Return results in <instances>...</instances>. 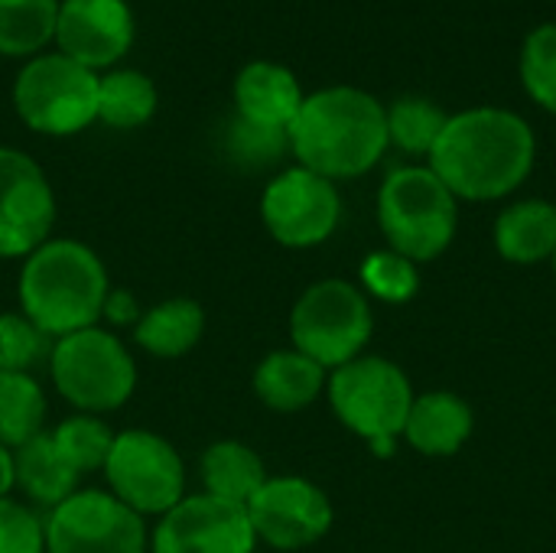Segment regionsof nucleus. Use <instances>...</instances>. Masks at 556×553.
Masks as SVG:
<instances>
[{
  "label": "nucleus",
  "instance_id": "2eb2a0df",
  "mask_svg": "<svg viewBox=\"0 0 556 553\" xmlns=\"http://www.w3.org/2000/svg\"><path fill=\"white\" fill-rule=\"evenodd\" d=\"M134 36L137 23L127 0H59L52 42L91 72L117 65L130 52Z\"/></svg>",
  "mask_w": 556,
  "mask_h": 553
},
{
  "label": "nucleus",
  "instance_id": "b1692460",
  "mask_svg": "<svg viewBox=\"0 0 556 553\" xmlns=\"http://www.w3.org/2000/svg\"><path fill=\"white\" fill-rule=\"evenodd\" d=\"M46 394L26 372H0V447H23L42 433Z\"/></svg>",
  "mask_w": 556,
  "mask_h": 553
},
{
  "label": "nucleus",
  "instance_id": "c85d7f7f",
  "mask_svg": "<svg viewBox=\"0 0 556 553\" xmlns=\"http://www.w3.org/2000/svg\"><path fill=\"white\" fill-rule=\"evenodd\" d=\"M362 287L378 297L381 303H407L417 297L420 290V271L410 257L397 254V251H375L365 257L362 264Z\"/></svg>",
  "mask_w": 556,
  "mask_h": 553
},
{
  "label": "nucleus",
  "instance_id": "6ab92c4d",
  "mask_svg": "<svg viewBox=\"0 0 556 553\" xmlns=\"http://www.w3.org/2000/svg\"><path fill=\"white\" fill-rule=\"evenodd\" d=\"M326 368L306 359L296 349L270 352L254 368V394L280 414H293L309 407L326 391Z\"/></svg>",
  "mask_w": 556,
  "mask_h": 553
},
{
  "label": "nucleus",
  "instance_id": "72a5a7b5",
  "mask_svg": "<svg viewBox=\"0 0 556 553\" xmlns=\"http://www.w3.org/2000/svg\"><path fill=\"white\" fill-rule=\"evenodd\" d=\"M16 486L13 479V453L7 447H0V499H7V492Z\"/></svg>",
  "mask_w": 556,
  "mask_h": 553
},
{
  "label": "nucleus",
  "instance_id": "c756f323",
  "mask_svg": "<svg viewBox=\"0 0 556 553\" xmlns=\"http://www.w3.org/2000/svg\"><path fill=\"white\" fill-rule=\"evenodd\" d=\"M290 150V130H274L251 124L244 117H235L228 127V153L241 166H270Z\"/></svg>",
  "mask_w": 556,
  "mask_h": 553
},
{
  "label": "nucleus",
  "instance_id": "473e14b6",
  "mask_svg": "<svg viewBox=\"0 0 556 553\" xmlns=\"http://www.w3.org/2000/svg\"><path fill=\"white\" fill-rule=\"evenodd\" d=\"M104 319H111L114 326H137L140 323V310H137V300L127 293V290H111L108 300H104Z\"/></svg>",
  "mask_w": 556,
  "mask_h": 553
},
{
  "label": "nucleus",
  "instance_id": "cd10ccee",
  "mask_svg": "<svg viewBox=\"0 0 556 553\" xmlns=\"http://www.w3.org/2000/svg\"><path fill=\"white\" fill-rule=\"evenodd\" d=\"M52 440H55V447L62 450V456L72 463V469L78 476L101 469L108 463L111 447H114V433L94 414H78V417L62 420L55 427Z\"/></svg>",
  "mask_w": 556,
  "mask_h": 553
},
{
  "label": "nucleus",
  "instance_id": "ddd939ff",
  "mask_svg": "<svg viewBox=\"0 0 556 553\" xmlns=\"http://www.w3.org/2000/svg\"><path fill=\"white\" fill-rule=\"evenodd\" d=\"M244 508L257 541L274 551H303L323 541L332 528L326 492L300 476L267 479Z\"/></svg>",
  "mask_w": 556,
  "mask_h": 553
},
{
  "label": "nucleus",
  "instance_id": "1a4fd4ad",
  "mask_svg": "<svg viewBox=\"0 0 556 553\" xmlns=\"http://www.w3.org/2000/svg\"><path fill=\"white\" fill-rule=\"evenodd\" d=\"M111 495L137 515H166L182 502L186 469L179 453L156 433L127 430L114 437L104 463Z\"/></svg>",
  "mask_w": 556,
  "mask_h": 553
},
{
  "label": "nucleus",
  "instance_id": "393cba45",
  "mask_svg": "<svg viewBox=\"0 0 556 553\" xmlns=\"http://www.w3.org/2000/svg\"><path fill=\"white\" fill-rule=\"evenodd\" d=\"M59 0H0V55H39L55 36Z\"/></svg>",
  "mask_w": 556,
  "mask_h": 553
},
{
  "label": "nucleus",
  "instance_id": "aec40b11",
  "mask_svg": "<svg viewBox=\"0 0 556 553\" xmlns=\"http://www.w3.org/2000/svg\"><path fill=\"white\" fill-rule=\"evenodd\" d=\"M13 479L36 505H62L75 495L78 473L55 447L52 433H39L13 453Z\"/></svg>",
  "mask_w": 556,
  "mask_h": 553
},
{
  "label": "nucleus",
  "instance_id": "bb28decb",
  "mask_svg": "<svg viewBox=\"0 0 556 553\" xmlns=\"http://www.w3.org/2000/svg\"><path fill=\"white\" fill-rule=\"evenodd\" d=\"M518 72L528 98L556 114V23H541L525 36Z\"/></svg>",
  "mask_w": 556,
  "mask_h": 553
},
{
  "label": "nucleus",
  "instance_id": "39448f33",
  "mask_svg": "<svg viewBox=\"0 0 556 553\" xmlns=\"http://www.w3.org/2000/svg\"><path fill=\"white\" fill-rule=\"evenodd\" d=\"M326 394L336 417L362 437L375 456H394L397 437H404V424L417 398L401 365L381 355H358L329 375Z\"/></svg>",
  "mask_w": 556,
  "mask_h": 553
},
{
  "label": "nucleus",
  "instance_id": "2f4dec72",
  "mask_svg": "<svg viewBox=\"0 0 556 553\" xmlns=\"http://www.w3.org/2000/svg\"><path fill=\"white\" fill-rule=\"evenodd\" d=\"M0 553H46V521L23 502L0 499Z\"/></svg>",
  "mask_w": 556,
  "mask_h": 553
},
{
  "label": "nucleus",
  "instance_id": "dca6fc26",
  "mask_svg": "<svg viewBox=\"0 0 556 553\" xmlns=\"http://www.w3.org/2000/svg\"><path fill=\"white\" fill-rule=\"evenodd\" d=\"M303 101L306 95L300 78L280 62L254 59L235 78V111L251 124L290 130Z\"/></svg>",
  "mask_w": 556,
  "mask_h": 553
},
{
  "label": "nucleus",
  "instance_id": "4be33fe9",
  "mask_svg": "<svg viewBox=\"0 0 556 553\" xmlns=\"http://www.w3.org/2000/svg\"><path fill=\"white\" fill-rule=\"evenodd\" d=\"M202 332H205L202 306L195 300L176 297V300H166V303L153 306L150 313H143L134 329V339L140 342L143 352H150L156 359H179L195 349Z\"/></svg>",
  "mask_w": 556,
  "mask_h": 553
},
{
  "label": "nucleus",
  "instance_id": "f704fd0d",
  "mask_svg": "<svg viewBox=\"0 0 556 553\" xmlns=\"http://www.w3.org/2000/svg\"><path fill=\"white\" fill-rule=\"evenodd\" d=\"M554 274H556V254H554Z\"/></svg>",
  "mask_w": 556,
  "mask_h": 553
},
{
  "label": "nucleus",
  "instance_id": "f03ea898",
  "mask_svg": "<svg viewBox=\"0 0 556 553\" xmlns=\"http://www.w3.org/2000/svg\"><path fill=\"white\" fill-rule=\"evenodd\" d=\"M388 147V108L355 85H329L306 95L290 124V150L300 166L332 183L371 173Z\"/></svg>",
  "mask_w": 556,
  "mask_h": 553
},
{
  "label": "nucleus",
  "instance_id": "a211bd4d",
  "mask_svg": "<svg viewBox=\"0 0 556 553\" xmlns=\"http://www.w3.org/2000/svg\"><path fill=\"white\" fill-rule=\"evenodd\" d=\"M495 251L508 264H541L556 254V205L547 199L511 202L495 218Z\"/></svg>",
  "mask_w": 556,
  "mask_h": 553
},
{
  "label": "nucleus",
  "instance_id": "9d476101",
  "mask_svg": "<svg viewBox=\"0 0 556 553\" xmlns=\"http://www.w3.org/2000/svg\"><path fill=\"white\" fill-rule=\"evenodd\" d=\"M261 218L283 248H316L339 228L342 196L332 179L306 166H290L267 183Z\"/></svg>",
  "mask_w": 556,
  "mask_h": 553
},
{
  "label": "nucleus",
  "instance_id": "412c9836",
  "mask_svg": "<svg viewBox=\"0 0 556 553\" xmlns=\"http://www.w3.org/2000/svg\"><path fill=\"white\" fill-rule=\"evenodd\" d=\"M202 482L208 489L205 495L244 508L267 482V469L251 447L238 440H222L202 456Z\"/></svg>",
  "mask_w": 556,
  "mask_h": 553
},
{
  "label": "nucleus",
  "instance_id": "f8f14e48",
  "mask_svg": "<svg viewBox=\"0 0 556 553\" xmlns=\"http://www.w3.org/2000/svg\"><path fill=\"white\" fill-rule=\"evenodd\" d=\"M55 196L42 166L13 147H0V257H29L49 241Z\"/></svg>",
  "mask_w": 556,
  "mask_h": 553
},
{
  "label": "nucleus",
  "instance_id": "7c9ffc66",
  "mask_svg": "<svg viewBox=\"0 0 556 553\" xmlns=\"http://www.w3.org/2000/svg\"><path fill=\"white\" fill-rule=\"evenodd\" d=\"M46 332H39L23 313H0V372H26L46 352Z\"/></svg>",
  "mask_w": 556,
  "mask_h": 553
},
{
  "label": "nucleus",
  "instance_id": "4468645a",
  "mask_svg": "<svg viewBox=\"0 0 556 553\" xmlns=\"http://www.w3.org/2000/svg\"><path fill=\"white\" fill-rule=\"evenodd\" d=\"M248 508L212 495L182 499L153 531V553H254Z\"/></svg>",
  "mask_w": 556,
  "mask_h": 553
},
{
  "label": "nucleus",
  "instance_id": "a878e982",
  "mask_svg": "<svg viewBox=\"0 0 556 553\" xmlns=\"http://www.w3.org/2000/svg\"><path fill=\"white\" fill-rule=\"evenodd\" d=\"M446 121L450 114L430 98L420 95L397 98L388 108V143L407 156H430Z\"/></svg>",
  "mask_w": 556,
  "mask_h": 553
},
{
  "label": "nucleus",
  "instance_id": "423d86ee",
  "mask_svg": "<svg viewBox=\"0 0 556 553\" xmlns=\"http://www.w3.org/2000/svg\"><path fill=\"white\" fill-rule=\"evenodd\" d=\"M13 108L29 130L72 137L98 121V72L62 52H39L16 72Z\"/></svg>",
  "mask_w": 556,
  "mask_h": 553
},
{
  "label": "nucleus",
  "instance_id": "20e7f679",
  "mask_svg": "<svg viewBox=\"0 0 556 553\" xmlns=\"http://www.w3.org/2000/svg\"><path fill=\"white\" fill-rule=\"evenodd\" d=\"M378 225L391 251L427 264L453 244L459 199L430 166H401L378 189Z\"/></svg>",
  "mask_w": 556,
  "mask_h": 553
},
{
  "label": "nucleus",
  "instance_id": "f3484780",
  "mask_svg": "<svg viewBox=\"0 0 556 553\" xmlns=\"http://www.w3.org/2000/svg\"><path fill=\"white\" fill-rule=\"evenodd\" d=\"M476 414L453 391L417 394L404 424V440L420 456H456L472 437Z\"/></svg>",
  "mask_w": 556,
  "mask_h": 553
},
{
  "label": "nucleus",
  "instance_id": "9b49d317",
  "mask_svg": "<svg viewBox=\"0 0 556 553\" xmlns=\"http://www.w3.org/2000/svg\"><path fill=\"white\" fill-rule=\"evenodd\" d=\"M147 528L108 492H75L46 518V553H143Z\"/></svg>",
  "mask_w": 556,
  "mask_h": 553
},
{
  "label": "nucleus",
  "instance_id": "f257e3e1",
  "mask_svg": "<svg viewBox=\"0 0 556 553\" xmlns=\"http://www.w3.org/2000/svg\"><path fill=\"white\" fill-rule=\"evenodd\" d=\"M427 160L456 199L495 202L531 176L538 137L531 124L508 108H466L450 114Z\"/></svg>",
  "mask_w": 556,
  "mask_h": 553
},
{
  "label": "nucleus",
  "instance_id": "0eeeda50",
  "mask_svg": "<svg viewBox=\"0 0 556 553\" xmlns=\"http://www.w3.org/2000/svg\"><path fill=\"white\" fill-rule=\"evenodd\" d=\"M375 316L365 290L349 280H319L303 290L290 316L293 349L323 368L355 362L371 342Z\"/></svg>",
  "mask_w": 556,
  "mask_h": 553
},
{
  "label": "nucleus",
  "instance_id": "7ed1b4c3",
  "mask_svg": "<svg viewBox=\"0 0 556 553\" xmlns=\"http://www.w3.org/2000/svg\"><path fill=\"white\" fill-rule=\"evenodd\" d=\"M108 271L101 257L72 238L39 244L20 271L23 316L46 336H72L91 329L108 300Z\"/></svg>",
  "mask_w": 556,
  "mask_h": 553
},
{
  "label": "nucleus",
  "instance_id": "5701e85b",
  "mask_svg": "<svg viewBox=\"0 0 556 553\" xmlns=\"http://www.w3.org/2000/svg\"><path fill=\"white\" fill-rule=\"evenodd\" d=\"M156 81L137 68H111L98 75V121L114 130L143 127L156 114Z\"/></svg>",
  "mask_w": 556,
  "mask_h": 553
},
{
  "label": "nucleus",
  "instance_id": "6e6552de",
  "mask_svg": "<svg viewBox=\"0 0 556 553\" xmlns=\"http://www.w3.org/2000/svg\"><path fill=\"white\" fill-rule=\"evenodd\" d=\"M52 381L81 414H108L130 401L137 368L117 336L91 326L55 342Z\"/></svg>",
  "mask_w": 556,
  "mask_h": 553
}]
</instances>
